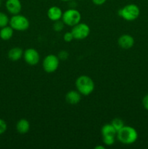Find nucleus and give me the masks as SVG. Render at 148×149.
<instances>
[{
    "instance_id": "f257e3e1",
    "label": "nucleus",
    "mask_w": 148,
    "mask_h": 149,
    "mask_svg": "<svg viewBox=\"0 0 148 149\" xmlns=\"http://www.w3.org/2000/svg\"><path fill=\"white\" fill-rule=\"evenodd\" d=\"M118 141L124 145H131L138 139V132L136 129L131 126H123L116 134Z\"/></svg>"
},
{
    "instance_id": "f03ea898",
    "label": "nucleus",
    "mask_w": 148,
    "mask_h": 149,
    "mask_svg": "<svg viewBox=\"0 0 148 149\" xmlns=\"http://www.w3.org/2000/svg\"><path fill=\"white\" fill-rule=\"evenodd\" d=\"M75 87L81 95L88 96L93 93L95 88V84L91 77L81 75L75 80Z\"/></svg>"
},
{
    "instance_id": "7ed1b4c3",
    "label": "nucleus",
    "mask_w": 148,
    "mask_h": 149,
    "mask_svg": "<svg viewBox=\"0 0 148 149\" xmlns=\"http://www.w3.org/2000/svg\"><path fill=\"white\" fill-rule=\"evenodd\" d=\"M140 15V10L136 4H129L118 10V15L126 21H133Z\"/></svg>"
},
{
    "instance_id": "20e7f679",
    "label": "nucleus",
    "mask_w": 148,
    "mask_h": 149,
    "mask_svg": "<svg viewBox=\"0 0 148 149\" xmlns=\"http://www.w3.org/2000/svg\"><path fill=\"white\" fill-rule=\"evenodd\" d=\"M9 25L14 30L17 31H24L30 26V22L26 16L20 14L14 15L10 19Z\"/></svg>"
},
{
    "instance_id": "39448f33",
    "label": "nucleus",
    "mask_w": 148,
    "mask_h": 149,
    "mask_svg": "<svg viewBox=\"0 0 148 149\" xmlns=\"http://www.w3.org/2000/svg\"><path fill=\"white\" fill-rule=\"evenodd\" d=\"M81 20V15L78 10L75 9H69L62 13V20L64 24L68 26H75L79 23Z\"/></svg>"
},
{
    "instance_id": "423d86ee",
    "label": "nucleus",
    "mask_w": 148,
    "mask_h": 149,
    "mask_svg": "<svg viewBox=\"0 0 148 149\" xmlns=\"http://www.w3.org/2000/svg\"><path fill=\"white\" fill-rule=\"evenodd\" d=\"M59 65V59L54 54L46 55L42 63V67L45 72L52 74L57 70Z\"/></svg>"
},
{
    "instance_id": "0eeeda50",
    "label": "nucleus",
    "mask_w": 148,
    "mask_h": 149,
    "mask_svg": "<svg viewBox=\"0 0 148 149\" xmlns=\"http://www.w3.org/2000/svg\"><path fill=\"white\" fill-rule=\"evenodd\" d=\"M74 39L76 40H83L88 37L90 33V28L87 24L84 23H81L73 26L71 30Z\"/></svg>"
},
{
    "instance_id": "6e6552de",
    "label": "nucleus",
    "mask_w": 148,
    "mask_h": 149,
    "mask_svg": "<svg viewBox=\"0 0 148 149\" xmlns=\"http://www.w3.org/2000/svg\"><path fill=\"white\" fill-rule=\"evenodd\" d=\"M23 59L25 62L30 65H36L40 61L39 52L33 48H28L23 52Z\"/></svg>"
},
{
    "instance_id": "1a4fd4ad",
    "label": "nucleus",
    "mask_w": 148,
    "mask_h": 149,
    "mask_svg": "<svg viewBox=\"0 0 148 149\" xmlns=\"http://www.w3.org/2000/svg\"><path fill=\"white\" fill-rule=\"evenodd\" d=\"M5 7L8 13L12 15L20 14L22 10V4L20 0H7Z\"/></svg>"
},
{
    "instance_id": "9d476101",
    "label": "nucleus",
    "mask_w": 148,
    "mask_h": 149,
    "mask_svg": "<svg viewBox=\"0 0 148 149\" xmlns=\"http://www.w3.org/2000/svg\"><path fill=\"white\" fill-rule=\"evenodd\" d=\"M134 39L129 34H123L118 39V44L119 47L124 49L131 48L134 45Z\"/></svg>"
},
{
    "instance_id": "9b49d317",
    "label": "nucleus",
    "mask_w": 148,
    "mask_h": 149,
    "mask_svg": "<svg viewBox=\"0 0 148 149\" xmlns=\"http://www.w3.org/2000/svg\"><path fill=\"white\" fill-rule=\"evenodd\" d=\"M62 11L57 6H52L47 10V17L52 21H57L62 19Z\"/></svg>"
},
{
    "instance_id": "f8f14e48",
    "label": "nucleus",
    "mask_w": 148,
    "mask_h": 149,
    "mask_svg": "<svg viewBox=\"0 0 148 149\" xmlns=\"http://www.w3.org/2000/svg\"><path fill=\"white\" fill-rule=\"evenodd\" d=\"M81 100V95L77 90H71L65 95V100L68 104L76 105Z\"/></svg>"
},
{
    "instance_id": "ddd939ff",
    "label": "nucleus",
    "mask_w": 148,
    "mask_h": 149,
    "mask_svg": "<svg viewBox=\"0 0 148 149\" xmlns=\"http://www.w3.org/2000/svg\"><path fill=\"white\" fill-rule=\"evenodd\" d=\"M30 123L26 119H20L16 124V130L21 135L28 133L30 130Z\"/></svg>"
},
{
    "instance_id": "4468645a",
    "label": "nucleus",
    "mask_w": 148,
    "mask_h": 149,
    "mask_svg": "<svg viewBox=\"0 0 148 149\" xmlns=\"http://www.w3.org/2000/svg\"><path fill=\"white\" fill-rule=\"evenodd\" d=\"M23 51L20 47H13L9 50L7 53L8 58L12 61H17L23 57Z\"/></svg>"
},
{
    "instance_id": "2eb2a0df",
    "label": "nucleus",
    "mask_w": 148,
    "mask_h": 149,
    "mask_svg": "<svg viewBox=\"0 0 148 149\" xmlns=\"http://www.w3.org/2000/svg\"><path fill=\"white\" fill-rule=\"evenodd\" d=\"M14 33V29L10 26H4L0 29V38L4 41H8L12 39Z\"/></svg>"
},
{
    "instance_id": "dca6fc26",
    "label": "nucleus",
    "mask_w": 148,
    "mask_h": 149,
    "mask_svg": "<svg viewBox=\"0 0 148 149\" xmlns=\"http://www.w3.org/2000/svg\"><path fill=\"white\" fill-rule=\"evenodd\" d=\"M101 134L102 137L107 136H112L115 137L117 134V131L113 127L111 124H105L103 125L101 129Z\"/></svg>"
},
{
    "instance_id": "f3484780",
    "label": "nucleus",
    "mask_w": 148,
    "mask_h": 149,
    "mask_svg": "<svg viewBox=\"0 0 148 149\" xmlns=\"http://www.w3.org/2000/svg\"><path fill=\"white\" fill-rule=\"evenodd\" d=\"M110 124L113 125V127L116 130L117 132L124 126V122H123V121L121 119H120V118H115V119H113Z\"/></svg>"
},
{
    "instance_id": "a211bd4d",
    "label": "nucleus",
    "mask_w": 148,
    "mask_h": 149,
    "mask_svg": "<svg viewBox=\"0 0 148 149\" xmlns=\"http://www.w3.org/2000/svg\"><path fill=\"white\" fill-rule=\"evenodd\" d=\"M9 22H10V18L8 16L4 13L0 12V29L8 26Z\"/></svg>"
},
{
    "instance_id": "6ab92c4d",
    "label": "nucleus",
    "mask_w": 148,
    "mask_h": 149,
    "mask_svg": "<svg viewBox=\"0 0 148 149\" xmlns=\"http://www.w3.org/2000/svg\"><path fill=\"white\" fill-rule=\"evenodd\" d=\"M64 23L62 22V20H57L55 21L53 24V29L56 32H60L63 30L64 29Z\"/></svg>"
},
{
    "instance_id": "aec40b11",
    "label": "nucleus",
    "mask_w": 148,
    "mask_h": 149,
    "mask_svg": "<svg viewBox=\"0 0 148 149\" xmlns=\"http://www.w3.org/2000/svg\"><path fill=\"white\" fill-rule=\"evenodd\" d=\"M115 137L112 136H107V137H102V141L104 144L107 146H113L115 143Z\"/></svg>"
},
{
    "instance_id": "412c9836",
    "label": "nucleus",
    "mask_w": 148,
    "mask_h": 149,
    "mask_svg": "<svg viewBox=\"0 0 148 149\" xmlns=\"http://www.w3.org/2000/svg\"><path fill=\"white\" fill-rule=\"evenodd\" d=\"M7 125L5 121L2 119H0V135H2L7 131Z\"/></svg>"
},
{
    "instance_id": "4be33fe9",
    "label": "nucleus",
    "mask_w": 148,
    "mask_h": 149,
    "mask_svg": "<svg viewBox=\"0 0 148 149\" xmlns=\"http://www.w3.org/2000/svg\"><path fill=\"white\" fill-rule=\"evenodd\" d=\"M58 58L61 61H66L69 57V53L65 50H62L58 53Z\"/></svg>"
},
{
    "instance_id": "5701e85b",
    "label": "nucleus",
    "mask_w": 148,
    "mask_h": 149,
    "mask_svg": "<svg viewBox=\"0 0 148 149\" xmlns=\"http://www.w3.org/2000/svg\"><path fill=\"white\" fill-rule=\"evenodd\" d=\"M63 39L65 42H71L74 39L73 35L72 32H66L63 36Z\"/></svg>"
},
{
    "instance_id": "b1692460",
    "label": "nucleus",
    "mask_w": 148,
    "mask_h": 149,
    "mask_svg": "<svg viewBox=\"0 0 148 149\" xmlns=\"http://www.w3.org/2000/svg\"><path fill=\"white\" fill-rule=\"evenodd\" d=\"M142 105H143L144 108L148 111V94L144 97L143 100H142Z\"/></svg>"
},
{
    "instance_id": "393cba45",
    "label": "nucleus",
    "mask_w": 148,
    "mask_h": 149,
    "mask_svg": "<svg viewBox=\"0 0 148 149\" xmlns=\"http://www.w3.org/2000/svg\"><path fill=\"white\" fill-rule=\"evenodd\" d=\"M91 1H92V2L94 3L95 5L100 6V5H102V4H104V3L106 2V1H107V0H91Z\"/></svg>"
},
{
    "instance_id": "a878e982",
    "label": "nucleus",
    "mask_w": 148,
    "mask_h": 149,
    "mask_svg": "<svg viewBox=\"0 0 148 149\" xmlns=\"http://www.w3.org/2000/svg\"><path fill=\"white\" fill-rule=\"evenodd\" d=\"M94 149H105V146H104L103 145L97 146L94 147Z\"/></svg>"
},
{
    "instance_id": "bb28decb",
    "label": "nucleus",
    "mask_w": 148,
    "mask_h": 149,
    "mask_svg": "<svg viewBox=\"0 0 148 149\" xmlns=\"http://www.w3.org/2000/svg\"><path fill=\"white\" fill-rule=\"evenodd\" d=\"M61 1H71V0H61Z\"/></svg>"
},
{
    "instance_id": "cd10ccee",
    "label": "nucleus",
    "mask_w": 148,
    "mask_h": 149,
    "mask_svg": "<svg viewBox=\"0 0 148 149\" xmlns=\"http://www.w3.org/2000/svg\"><path fill=\"white\" fill-rule=\"evenodd\" d=\"M1 0H0V7H1Z\"/></svg>"
}]
</instances>
